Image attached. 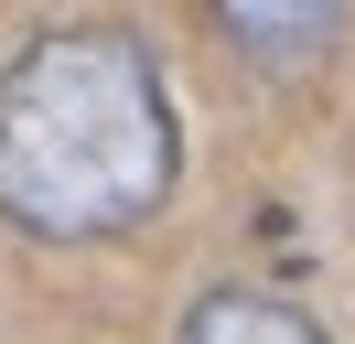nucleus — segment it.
Wrapping results in <instances>:
<instances>
[{
  "mask_svg": "<svg viewBox=\"0 0 355 344\" xmlns=\"http://www.w3.org/2000/svg\"><path fill=\"white\" fill-rule=\"evenodd\" d=\"M183 172L162 54L119 22H54L0 64V215L22 237H130Z\"/></svg>",
  "mask_w": 355,
  "mask_h": 344,
  "instance_id": "1",
  "label": "nucleus"
},
{
  "mask_svg": "<svg viewBox=\"0 0 355 344\" xmlns=\"http://www.w3.org/2000/svg\"><path fill=\"white\" fill-rule=\"evenodd\" d=\"M216 33L237 43V54H259L269 76H302V64H323L334 43H345V11H323V0H226Z\"/></svg>",
  "mask_w": 355,
  "mask_h": 344,
  "instance_id": "2",
  "label": "nucleus"
},
{
  "mask_svg": "<svg viewBox=\"0 0 355 344\" xmlns=\"http://www.w3.org/2000/svg\"><path fill=\"white\" fill-rule=\"evenodd\" d=\"M173 344H334V334L312 312H291V301H269V291H205Z\"/></svg>",
  "mask_w": 355,
  "mask_h": 344,
  "instance_id": "3",
  "label": "nucleus"
}]
</instances>
